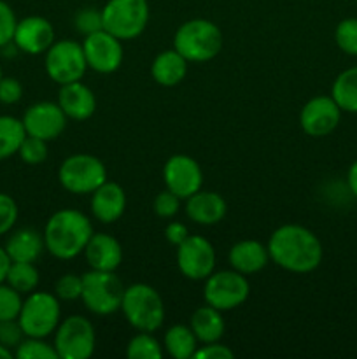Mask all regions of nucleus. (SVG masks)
Wrapping results in <instances>:
<instances>
[{
    "mask_svg": "<svg viewBox=\"0 0 357 359\" xmlns=\"http://www.w3.org/2000/svg\"><path fill=\"white\" fill-rule=\"evenodd\" d=\"M150 18L147 0H108L102 7L104 30L119 41H133L147 28Z\"/></svg>",
    "mask_w": 357,
    "mask_h": 359,
    "instance_id": "nucleus-5",
    "label": "nucleus"
},
{
    "mask_svg": "<svg viewBox=\"0 0 357 359\" xmlns=\"http://www.w3.org/2000/svg\"><path fill=\"white\" fill-rule=\"evenodd\" d=\"M13 42L21 53L42 55L55 42V28L49 20L42 16H27L18 20Z\"/></svg>",
    "mask_w": 357,
    "mask_h": 359,
    "instance_id": "nucleus-17",
    "label": "nucleus"
},
{
    "mask_svg": "<svg viewBox=\"0 0 357 359\" xmlns=\"http://www.w3.org/2000/svg\"><path fill=\"white\" fill-rule=\"evenodd\" d=\"M126 210V193L118 182L105 181L91 193V214L104 224L121 219Z\"/></svg>",
    "mask_w": 357,
    "mask_h": 359,
    "instance_id": "nucleus-18",
    "label": "nucleus"
},
{
    "mask_svg": "<svg viewBox=\"0 0 357 359\" xmlns=\"http://www.w3.org/2000/svg\"><path fill=\"white\" fill-rule=\"evenodd\" d=\"M18 203L7 193H0V237L9 233L18 221Z\"/></svg>",
    "mask_w": 357,
    "mask_h": 359,
    "instance_id": "nucleus-38",
    "label": "nucleus"
},
{
    "mask_svg": "<svg viewBox=\"0 0 357 359\" xmlns=\"http://www.w3.org/2000/svg\"><path fill=\"white\" fill-rule=\"evenodd\" d=\"M14 356L18 359H58V353L52 344L46 342V339L24 337L14 349Z\"/></svg>",
    "mask_w": 357,
    "mask_h": 359,
    "instance_id": "nucleus-31",
    "label": "nucleus"
},
{
    "mask_svg": "<svg viewBox=\"0 0 357 359\" xmlns=\"http://www.w3.org/2000/svg\"><path fill=\"white\" fill-rule=\"evenodd\" d=\"M16 23L18 18L14 14L13 7L4 2V0H0V49L9 44V42H13Z\"/></svg>",
    "mask_w": 357,
    "mask_h": 359,
    "instance_id": "nucleus-39",
    "label": "nucleus"
},
{
    "mask_svg": "<svg viewBox=\"0 0 357 359\" xmlns=\"http://www.w3.org/2000/svg\"><path fill=\"white\" fill-rule=\"evenodd\" d=\"M332 100L342 112L357 114V67H350L336 76L331 88Z\"/></svg>",
    "mask_w": 357,
    "mask_h": 359,
    "instance_id": "nucleus-27",
    "label": "nucleus"
},
{
    "mask_svg": "<svg viewBox=\"0 0 357 359\" xmlns=\"http://www.w3.org/2000/svg\"><path fill=\"white\" fill-rule=\"evenodd\" d=\"M10 266V258L7 255V251L4 248H0V284L6 283L7 272H9Z\"/></svg>",
    "mask_w": 357,
    "mask_h": 359,
    "instance_id": "nucleus-45",
    "label": "nucleus"
},
{
    "mask_svg": "<svg viewBox=\"0 0 357 359\" xmlns=\"http://www.w3.org/2000/svg\"><path fill=\"white\" fill-rule=\"evenodd\" d=\"M58 105L69 119L86 121L97 111V98L90 86L76 81V83L62 84L58 93Z\"/></svg>",
    "mask_w": 357,
    "mask_h": 359,
    "instance_id": "nucleus-19",
    "label": "nucleus"
},
{
    "mask_svg": "<svg viewBox=\"0 0 357 359\" xmlns=\"http://www.w3.org/2000/svg\"><path fill=\"white\" fill-rule=\"evenodd\" d=\"M93 233V224L86 214L76 209H62L49 217L42 237L46 251L66 262L84 252Z\"/></svg>",
    "mask_w": 357,
    "mask_h": 359,
    "instance_id": "nucleus-2",
    "label": "nucleus"
},
{
    "mask_svg": "<svg viewBox=\"0 0 357 359\" xmlns=\"http://www.w3.org/2000/svg\"><path fill=\"white\" fill-rule=\"evenodd\" d=\"M356 2H357V0H356Z\"/></svg>",
    "mask_w": 357,
    "mask_h": 359,
    "instance_id": "nucleus-48",
    "label": "nucleus"
},
{
    "mask_svg": "<svg viewBox=\"0 0 357 359\" xmlns=\"http://www.w3.org/2000/svg\"><path fill=\"white\" fill-rule=\"evenodd\" d=\"M4 249L9 255L10 262L35 263L46 249L44 237L34 228H20L7 238Z\"/></svg>",
    "mask_w": 357,
    "mask_h": 359,
    "instance_id": "nucleus-23",
    "label": "nucleus"
},
{
    "mask_svg": "<svg viewBox=\"0 0 357 359\" xmlns=\"http://www.w3.org/2000/svg\"><path fill=\"white\" fill-rule=\"evenodd\" d=\"M52 346L58 353V359L91 358L97 346L93 323L83 316H70L56 328Z\"/></svg>",
    "mask_w": 357,
    "mask_h": 359,
    "instance_id": "nucleus-10",
    "label": "nucleus"
},
{
    "mask_svg": "<svg viewBox=\"0 0 357 359\" xmlns=\"http://www.w3.org/2000/svg\"><path fill=\"white\" fill-rule=\"evenodd\" d=\"M23 97V84L16 77H6L0 79V104L13 105L18 104Z\"/></svg>",
    "mask_w": 357,
    "mask_h": 359,
    "instance_id": "nucleus-41",
    "label": "nucleus"
},
{
    "mask_svg": "<svg viewBox=\"0 0 357 359\" xmlns=\"http://www.w3.org/2000/svg\"><path fill=\"white\" fill-rule=\"evenodd\" d=\"M55 294L58 300L74 302L79 300L83 294V276L77 273H65L55 284Z\"/></svg>",
    "mask_w": 357,
    "mask_h": 359,
    "instance_id": "nucleus-36",
    "label": "nucleus"
},
{
    "mask_svg": "<svg viewBox=\"0 0 357 359\" xmlns=\"http://www.w3.org/2000/svg\"><path fill=\"white\" fill-rule=\"evenodd\" d=\"M195 359H233L234 353L227 346H223L219 342H210V344H202V346L196 349Z\"/></svg>",
    "mask_w": 357,
    "mask_h": 359,
    "instance_id": "nucleus-42",
    "label": "nucleus"
},
{
    "mask_svg": "<svg viewBox=\"0 0 357 359\" xmlns=\"http://www.w3.org/2000/svg\"><path fill=\"white\" fill-rule=\"evenodd\" d=\"M125 290V284L115 272L90 270L83 276L80 300L91 314L108 316L121 309Z\"/></svg>",
    "mask_w": 357,
    "mask_h": 359,
    "instance_id": "nucleus-7",
    "label": "nucleus"
},
{
    "mask_svg": "<svg viewBox=\"0 0 357 359\" xmlns=\"http://www.w3.org/2000/svg\"><path fill=\"white\" fill-rule=\"evenodd\" d=\"M91 270L115 272L122 262V248L118 238L108 233H93L84 249Z\"/></svg>",
    "mask_w": 357,
    "mask_h": 359,
    "instance_id": "nucleus-20",
    "label": "nucleus"
},
{
    "mask_svg": "<svg viewBox=\"0 0 357 359\" xmlns=\"http://www.w3.org/2000/svg\"><path fill=\"white\" fill-rule=\"evenodd\" d=\"M342 119V109L338 107L332 97L318 95V97L310 98L303 105L300 112V126L307 135L326 137L335 132Z\"/></svg>",
    "mask_w": 357,
    "mask_h": 359,
    "instance_id": "nucleus-16",
    "label": "nucleus"
},
{
    "mask_svg": "<svg viewBox=\"0 0 357 359\" xmlns=\"http://www.w3.org/2000/svg\"><path fill=\"white\" fill-rule=\"evenodd\" d=\"M227 262H230L231 269L237 272L244 273V276H252V273L261 272L272 259H270L268 245L247 238V241H240L231 245Z\"/></svg>",
    "mask_w": 357,
    "mask_h": 359,
    "instance_id": "nucleus-22",
    "label": "nucleus"
},
{
    "mask_svg": "<svg viewBox=\"0 0 357 359\" xmlns=\"http://www.w3.org/2000/svg\"><path fill=\"white\" fill-rule=\"evenodd\" d=\"M248 294H251V284H248L247 276L233 269L212 272L205 279L203 298L206 304L220 312L233 311L244 305Z\"/></svg>",
    "mask_w": 357,
    "mask_h": 359,
    "instance_id": "nucleus-9",
    "label": "nucleus"
},
{
    "mask_svg": "<svg viewBox=\"0 0 357 359\" xmlns=\"http://www.w3.org/2000/svg\"><path fill=\"white\" fill-rule=\"evenodd\" d=\"M188 60L175 49L161 51L150 65V76L160 86L172 88L181 84L188 74Z\"/></svg>",
    "mask_w": 357,
    "mask_h": 359,
    "instance_id": "nucleus-24",
    "label": "nucleus"
},
{
    "mask_svg": "<svg viewBox=\"0 0 357 359\" xmlns=\"http://www.w3.org/2000/svg\"><path fill=\"white\" fill-rule=\"evenodd\" d=\"M121 311L126 321L136 332H156L163 326L164 304L161 294L153 286L144 283L132 284L125 290Z\"/></svg>",
    "mask_w": 357,
    "mask_h": 359,
    "instance_id": "nucleus-4",
    "label": "nucleus"
},
{
    "mask_svg": "<svg viewBox=\"0 0 357 359\" xmlns=\"http://www.w3.org/2000/svg\"><path fill=\"white\" fill-rule=\"evenodd\" d=\"M126 356L130 359H160L163 347L149 332H140L126 346Z\"/></svg>",
    "mask_w": 357,
    "mask_h": 359,
    "instance_id": "nucleus-30",
    "label": "nucleus"
},
{
    "mask_svg": "<svg viewBox=\"0 0 357 359\" xmlns=\"http://www.w3.org/2000/svg\"><path fill=\"white\" fill-rule=\"evenodd\" d=\"M58 179L63 189L72 195H91L107 181V168L93 154H72L59 165Z\"/></svg>",
    "mask_w": 357,
    "mask_h": 359,
    "instance_id": "nucleus-8",
    "label": "nucleus"
},
{
    "mask_svg": "<svg viewBox=\"0 0 357 359\" xmlns=\"http://www.w3.org/2000/svg\"><path fill=\"white\" fill-rule=\"evenodd\" d=\"M224 37L220 28L214 21L195 18L177 28L174 35V49L181 53L188 62H210L220 53Z\"/></svg>",
    "mask_w": 357,
    "mask_h": 359,
    "instance_id": "nucleus-3",
    "label": "nucleus"
},
{
    "mask_svg": "<svg viewBox=\"0 0 357 359\" xmlns=\"http://www.w3.org/2000/svg\"><path fill=\"white\" fill-rule=\"evenodd\" d=\"M66 119L69 118L62 111L58 102L44 100L31 104L24 111L21 123H23L27 135L49 142L62 135L63 130L66 128Z\"/></svg>",
    "mask_w": 357,
    "mask_h": 359,
    "instance_id": "nucleus-14",
    "label": "nucleus"
},
{
    "mask_svg": "<svg viewBox=\"0 0 357 359\" xmlns=\"http://www.w3.org/2000/svg\"><path fill=\"white\" fill-rule=\"evenodd\" d=\"M227 212L226 200L216 191H196L186 198V214L189 219L202 226H212L220 223Z\"/></svg>",
    "mask_w": 357,
    "mask_h": 359,
    "instance_id": "nucleus-21",
    "label": "nucleus"
},
{
    "mask_svg": "<svg viewBox=\"0 0 357 359\" xmlns=\"http://www.w3.org/2000/svg\"><path fill=\"white\" fill-rule=\"evenodd\" d=\"M24 339V333L21 330L18 319H9V321H0V344L7 349H16Z\"/></svg>",
    "mask_w": 357,
    "mask_h": 359,
    "instance_id": "nucleus-40",
    "label": "nucleus"
},
{
    "mask_svg": "<svg viewBox=\"0 0 357 359\" xmlns=\"http://www.w3.org/2000/svg\"><path fill=\"white\" fill-rule=\"evenodd\" d=\"M27 137L21 119L14 116H0V161L14 156Z\"/></svg>",
    "mask_w": 357,
    "mask_h": 359,
    "instance_id": "nucleus-28",
    "label": "nucleus"
},
{
    "mask_svg": "<svg viewBox=\"0 0 357 359\" xmlns=\"http://www.w3.org/2000/svg\"><path fill=\"white\" fill-rule=\"evenodd\" d=\"M18 154H20V158L27 165H31V167L41 165L48 160V142L37 139V137L27 135L23 142H21Z\"/></svg>",
    "mask_w": 357,
    "mask_h": 359,
    "instance_id": "nucleus-33",
    "label": "nucleus"
},
{
    "mask_svg": "<svg viewBox=\"0 0 357 359\" xmlns=\"http://www.w3.org/2000/svg\"><path fill=\"white\" fill-rule=\"evenodd\" d=\"M188 237H189V230L186 228L184 223L172 221V223H168L167 228H164V238H167L172 245H175V248L181 245Z\"/></svg>",
    "mask_w": 357,
    "mask_h": 359,
    "instance_id": "nucleus-43",
    "label": "nucleus"
},
{
    "mask_svg": "<svg viewBox=\"0 0 357 359\" xmlns=\"http://www.w3.org/2000/svg\"><path fill=\"white\" fill-rule=\"evenodd\" d=\"M74 28L84 37L90 34H94L98 30H104V21H102V9L97 7H84L77 11L74 18Z\"/></svg>",
    "mask_w": 357,
    "mask_h": 359,
    "instance_id": "nucleus-35",
    "label": "nucleus"
},
{
    "mask_svg": "<svg viewBox=\"0 0 357 359\" xmlns=\"http://www.w3.org/2000/svg\"><path fill=\"white\" fill-rule=\"evenodd\" d=\"M335 41L345 55L357 56V18H345L336 25Z\"/></svg>",
    "mask_w": 357,
    "mask_h": 359,
    "instance_id": "nucleus-32",
    "label": "nucleus"
},
{
    "mask_svg": "<svg viewBox=\"0 0 357 359\" xmlns=\"http://www.w3.org/2000/svg\"><path fill=\"white\" fill-rule=\"evenodd\" d=\"M23 298L16 290L9 284H0V321H9V319H18L21 311Z\"/></svg>",
    "mask_w": 357,
    "mask_h": 359,
    "instance_id": "nucleus-34",
    "label": "nucleus"
},
{
    "mask_svg": "<svg viewBox=\"0 0 357 359\" xmlns=\"http://www.w3.org/2000/svg\"><path fill=\"white\" fill-rule=\"evenodd\" d=\"M44 67L49 79L59 86L80 81L88 70L83 44L76 41H55L46 51Z\"/></svg>",
    "mask_w": 357,
    "mask_h": 359,
    "instance_id": "nucleus-11",
    "label": "nucleus"
},
{
    "mask_svg": "<svg viewBox=\"0 0 357 359\" xmlns=\"http://www.w3.org/2000/svg\"><path fill=\"white\" fill-rule=\"evenodd\" d=\"M38 283H41V276L35 263L10 262L6 284H9L13 290H16L20 294H30L37 290Z\"/></svg>",
    "mask_w": 357,
    "mask_h": 359,
    "instance_id": "nucleus-29",
    "label": "nucleus"
},
{
    "mask_svg": "<svg viewBox=\"0 0 357 359\" xmlns=\"http://www.w3.org/2000/svg\"><path fill=\"white\" fill-rule=\"evenodd\" d=\"M62 318V307L56 294L48 291H37L27 294L21 304L20 323L24 337H35V339H48L56 332Z\"/></svg>",
    "mask_w": 357,
    "mask_h": 359,
    "instance_id": "nucleus-6",
    "label": "nucleus"
},
{
    "mask_svg": "<svg viewBox=\"0 0 357 359\" xmlns=\"http://www.w3.org/2000/svg\"><path fill=\"white\" fill-rule=\"evenodd\" d=\"M83 49L88 69L98 74L115 72L125 58L122 41L108 34L107 30H98L94 34L86 35L83 41Z\"/></svg>",
    "mask_w": 357,
    "mask_h": 359,
    "instance_id": "nucleus-13",
    "label": "nucleus"
},
{
    "mask_svg": "<svg viewBox=\"0 0 357 359\" xmlns=\"http://www.w3.org/2000/svg\"><path fill=\"white\" fill-rule=\"evenodd\" d=\"M346 184H349L350 193L357 196V160L350 165L349 172H346Z\"/></svg>",
    "mask_w": 357,
    "mask_h": 359,
    "instance_id": "nucleus-44",
    "label": "nucleus"
},
{
    "mask_svg": "<svg viewBox=\"0 0 357 359\" xmlns=\"http://www.w3.org/2000/svg\"><path fill=\"white\" fill-rule=\"evenodd\" d=\"M189 326H191L192 333L200 344L219 342L224 335V330H226L220 311H217L216 307L209 304L192 312Z\"/></svg>",
    "mask_w": 357,
    "mask_h": 359,
    "instance_id": "nucleus-25",
    "label": "nucleus"
},
{
    "mask_svg": "<svg viewBox=\"0 0 357 359\" xmlns=\"http://www.w3.org/2000/svg\"><path fill=\"white\" fill-rule=\"evenodd\" d=\"M4 77V72H2V65H0V79H2Z\"/></svg>",
    "mask_w": 357,
    "mask_h": 359,
    "instance_id": "nucleus-47",
    "label": "nucleus"
},
{
    "mask_svg": "<svg viewBox=\"0 0 357 359\" xmlns=\"http://www.w3.org/2000/svg\"><path fill=\"white\" fill-rule=\"evenodd\" d=\"M14 358V353L10 349H7L6 346H2L0 344V359H13Z\"/></svg>",
    "mask_w": 357,
    "mask_h": 359,
    "instance_id": "nucleus-46",
    "label": "nucleus"
},
{
    "mask_svg": "<svg viewBox=\"0 0 357 359\" xmlns=\"http://www.w3.org/2000/svg\"><path fill=\"white\" fill-rule=\"evenodd\" d=\"M163 181L167 189L175 193L181 200H186L202 189V167L188 154H174L163 167Z\"/></svg>",
    "mask_w": 357,
    "mask_h": 359,
    "instance_id": "nucleus-15",
    "label": "nucleus"
},
{
    "mask_svg": "<svg viewBox=\"0 0 357 359\" xmlns=\"http://www.w3.org/2000/svg\"><path fill=\"white\" fill-rule=\"evenodd\" d=\"M200 347L191 326L174 325L164 333V349L174 359H191Z\"/></svg>",
    "mask_w": 357,
    "mask_h": 359,
    "instance_id": "nucleus-26",
    "label": "nucleus"
},
{
    "mask_svg": "<svg viewBox=\"0 0 357 359\" xmlns=\"http://www.w3.org/2000/svg\"><path fill=\"white\" fill-rule=\"evenodd\" d=\"M270 259L290 273H310L322 263L324 249L317 235L301 224H284L268 241Z\"/></svg>",
    "mask_w": 357,
    "mask_h": 359,
    "instance_id": "nucleus-1",
    "label": "nucleus"
},
{
    "mask_svg": "<svg viewBox=\"0 0 357 359\" xmlns=\"http://www.w3.org/2000/svg\"><path fill=\"white\" fill-rule=\"evenodd\" d=\"M177 266L186 279L205 280L216 269V251L202 235H189L177 245Z\"/></svg>",
    "mask_w": 357,
    "mask_h": 359,
    "instance_id": "nucleus-12",
    "label": "nucleus"
},
{
    "mask_svg": "<svg viewBox=\"0 0 357 359\" xmlns=\"http://www.w3.org/2000/svg\"><path fill=\"white\" fill-rule=\"evenodd\" d=\"M153 209L156 216L161 217V219H172L178 212V209H181V198L175 193H172L170 189H164V191L156 195Z\"/></svg>",
    "mask_w": 357,
    "mask_h": 359,
    "instance_id": "nucleus-37",
    "label": "nucleus"
}]
</instances>
